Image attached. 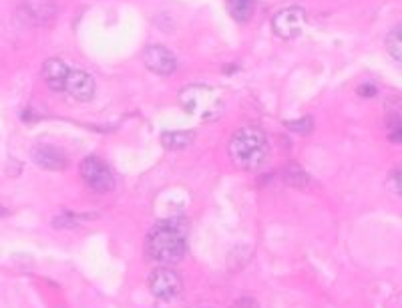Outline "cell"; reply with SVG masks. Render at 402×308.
<instances>
[{
    "label": "cell",
    "instance_id": "cell-1",
    "mask_svg": "<svg viewBox=\"0 0 402 308\" xmlns=\"http://www.w3.org/2000/svg\"><path fill=\"white\" fill-rule=\"evenodd\" d=\"M145 248L149 258L159 264L179 262L187 252V222L184 218L159 220L147 234Z\"/></svg>",
    "mask_w": 402,
    "mask_h": 308
},
{
    "label": "cell",
    "instance_id": "cell-2",
    "mask_svg": "<svg viewBox=\"0 0 402 308\" xmlns=\"http://www.w3.org/2000/svg\"><path fill=\"white\" fill-rule=\"evenodd\" d=\"M229 157L239 169L256 172L270 159V144L260 127H241L229 141Z\"/></svg>",
    "mask_w": 402,
    "mask_h": 308
},
{
    "label": "cell",
    "instance_id": "cell-3",
    "mask_svg": "<svg viewBox=\"0 0 402 308\" xmlns=\"http://www.w3.org/2000/svg\"><path fill=\"white\" fill-rule=\"evenodd\" d=\"M179 101L187 113L196 115L201 121H213L223 113V99L216 89L206 85H189L181 89Z\"/></svg>",
    "mask_w": 402,
    "mask_h": 308
},
{
    "label": "cell",
    "instance_id": "cell-4",
    "mask_svg": "<svg viewBox=\"0 0 402 308\" xmlns=\"http://www.w3.org/2000/svg\"><path fill=\"white\" fill-rule=\"evenodd\" d=\"M81 177L83 182L87 184L93 192H99V194H105V192H111L115 187V177L111 174L109 165L105 164L103 159H99L95 155H89L81 162Z\"/></svg>",
    "mask_w": 402,
    "mask_h": 308
},
{
    "label": "cell",
    "instance_id": "cell-5",
    "mask_svg": "<svg viewBox=\"0 0 402 308\" xmlns=\"http://www.w3.org/2000/svg\"><path fill=\"white\" fill-rule=\"evenodd\" d=\"M149 290L159 300H171L181 292V278L171 268H157L149 274Z\"/></svg>",
    "mask_w": 402,
    "mask_h": 308
},
{
    "label": "cell",
    "instance_id": "cell-6",
    "mask_svg": "<svg viewBox=\"0 0 402 308\" xmlns=\"http://www.w3.org/2000/svg\"><path fill=\"white\" fill-rule=\"evenodd\" d=\"M304 24L306 12L300 6H292V9L278 12L272 21L273 33L278 34L280 39H286V41H292L296 36H300V33L304 31Z\"/></svg>",
    "mask_w": 402,
    "mask_h": 308
},
{
    "label": "cell",
    "instance_id": "cell-7",
    "mask_svg": "<svg viewBox=\"0 0 402 308\" xmlns=\"http://www.w3.org/2000/svg\"><path fill=\"white\" fill-rule=\"evenodd\" d=\"M143 61L149 71L157 73V75H164V77H169L174 75L175 69H177V59L171 51H167L165 46H149L145 49L143 53Z\"/></svg>",
    "mask_w": 402,
    "mask_h": 308
},
{
    "label": "cell",
    "instance_id": "cell-8",
    "mask_svg": "<svg viewBox=\"0 0 402 308\" xmlns=\"http://www.w3.org/2000/svg\"><path fill=\"white\" fill-rule=\"evenodd\" d=\"M19 14L22 16V21L36 26V24H46L53 21L56 6L53 0H24L19 9Z\"/></svg>",
    "mask_w": 402,
    "mask_h": 308
},
{
    "label": "cell",
    "instance_id": "cell-9",
    "mask_svg": "<svg viewBox=\"0 0 402 308\" xmlns=\"http://www.w3.org/2000/svg\"><path fill=\"white\" fill-rule=\"evenodd\" d=\"M33 162L46 172H63L66 167V155L55 145L41 144L33 149Z\"/></svg>",
    "mask_w": 402,
    "mask_h": 308
},
{
    "label": "cell",
    "instance_id": "cell-10",
    "mask_svg": "<svg viewBox=\"0 0 402 308\" xmlns=\"http://www.w3.org/2000/svg\"><path fill=\"white\" fill-rule=\"evenodd\" d=\"M65 93L76 101H91L95 95V79L85 71H71L66 77Z\"/></svg>",
    "mask_w": 402,
    "mask_h": 308
},
{
    "label": "cell",
    "instance_id": "cell-11",
    "mask_svg": "<svg viewBox=\"0 0 402 308\" xmlns=\"http://www.w3.org/2000/svg\"><path fill=\"white\" fill-rule=\"evenodd\" d=\"M69 73H71V69H69L63 61H59V59H49L43 65L44 83L49 85L51 91H55V93L65 91V83Z\"/></svg>",
    "mask_w": 402,
    "mask_h": 308
},
{
    "label": "cell",
    "instance_id": "cell-12",
    "mask_svg": "<svg viewBox=\"0 0 402 308\" xmlns=\"http://www.w3.org/2000/svg\"><path fill=\"white\" fill-rule=\"evenodd\" d=\"M283 176V182L288 184V186L292 187H308L310 186V176L304 172V167L298 164H288L286 167H283L282 172Z\"/></svg>",
    "mask_w": 402,
    "mask_h": 308
},
{
    "label": "cell",
    "instance_id": "cell-13",
    "mask_svg": "<svg viewBox=\"0 0 402 308\" xmlns=\"http://www.w3.org/2000/svg\"><path fill=\"white\" fill-rule=\"evenodd\" d=\"M253 0H228V11L231 19L238 22H248L253 14Z\"/></svg>",
    "mask_w": 402,
    "mask_h": 308
},
{
    "label": "cell",
    "instance_id": "cell-14",
    "mask_svg": "<svg viewBox=\"0 0 402 308\" xmlns=\"http://www.w3.org/2000/svg\"><path fill=\"white\" fill-rule=\"evenodd\" d=\"M196 137L194 131H169L161 135V144L167 149H184L187 145H191Z\"/></svg>",
    "mask_w": 402,
    "mask_h": 308
},
{
    "label": "cell",
    "instance_id": "cell-15",
    "mask_svg": "<svg viewBox=\"0 0 402 308\" xmlns=\"http://www.w3.org/2000/svg\"><path fill=\"white\" fill-rule=\"evenodd\" d=\"M386 51L392 59L401 61L402 63V24H398L391 34L386 36Z\"/></svg>",
    "mask_w": 402,
    "mask_h": 308
},
{
    "label": "cell",
    "instance_id": "cell-16",
    "mask_svg": "<svg viewBox=\"0 0 402 308\" xmlns=\"http://www.w3.org/2000/svg\"><path fill=\"white\" fill-rule=\"evenodd\" d=\"M286 127L293 133H306L312 131V127H314V119L312 117H304V119H298V121H286Z\"/></svg>",
    "mask_w": 402,
    "mask_h": 308
},
{
    "label": "cell",
    "instance_id": "cell-17",
    "mask_svg": "<svg viewBox=\"0 0 402 308\" xmlns=\"http://www.w3.org/2000/svg\"><path fill=\"white\" fill-rule=\"evenodd\" d=\"M53 226H55V228H75V216H71V214L59 216V218H55V222H53Z\"/></svg>",
    "mask_w": 402,
    "mask_h": 308
},
{
    "label": "cell",
    "instance_id": "cell-18",
    "mask_svg": "<svg viewBox=\"0 0 402 308\" xmlns=\"http://www.w3.org/2000/svg\"><path fill=\"white\" fill-rule=\"evenodd\" d=\"M392 189H394L398 196H402V167L401 169H396L394 176H392Z\"/></svg>",
    "mask_w": 402,
    "mask_h": 308
},
{
    "label": "cell",
    "instance_id": "cell-19",
    "mask_svg": "<svg viewBox=\"0 0 402 308\" xmlns=\"http://www.w3.org/2000/svg\"><path fill=\"white\" fill-rule=\"evenodd\" d=\"M233 308H260L258 302L253 298H239L238 302L233 304Z\"/></svg>",
    "mask_w": 402,
    "mask_h": 308
},
{
    "label": "cell",
    "instance_id": "cell-20",
    "mask_svg": "<svg viewBox=\"0 0 402 308\" xmlns=\"http://www.w3.org/2000/svg\"><path fill=\"white\" fill-rule=\"evenodd\" d=\"M392 141H396V144H402V123H396L394 125V129L391 133Z\"/></svg>",
    "mask_w": 402,
    "mask_h": 308
},
{
    "label": "cell",
    "instance_id": "cell-21",
    "mask_svg": "<svg viewBox=\"0 0 402 308\" xmlns=\"http://www.w3.org/2000/svg\"><path fill=\"white\" fill-rule=\"evenodd\" d=\"M360 95H364V97H374L376 95V87L374 85H362V87L358 89Z\"/></svg>",
    "mask_w": 402,
    "mask_h": 308
}]
</instances>
